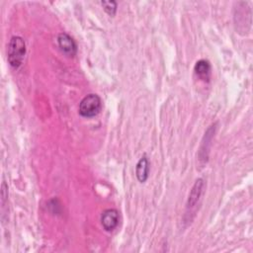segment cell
<instances>
[{"label":"cell","mask_w":253,"mask_h":253,"mask_svg":"<svg viewBox=\"0 0 253 253\" xmlns=\"http://www.w3.org/2000/svg\"><path fill=\"white\" fill-rule=\"evenodd\" d=\"M101 5L108 15L115 16V14L117 12V2L116 1H101Z\"/></svg>","instance_id":"cell-9"},{"label":"cell","mask_w":253,"mask_h":253,"mask_svg":"<svg viewBox=\"0 0 253 253\" xmlns=\"http://www.w3.org/2000/svg\"><path fill=\"white\" fill-rule=\"evenodd\" d=\"M101 224L106 231H113L119 224V211L116 209L105 210L101 214Z\"/></svg>","instance_id":"cell-5"},{"label":"cell","mask_w":253,"mask_h":253,"mask_svg":"<svg viewBox=\"0 0 253 253\" xmlns=\"http://www.w3.org/2000/svg\"><path fill=\"white\" fill-rule=\"evenodd\" d=\"M149 174V161L144 154L136 163L135 176L140 183H144L148 179Z\"/></svg>","instance_id":"cell-8"},{"label":"cell","mask_w":253,"mask_h":253,"mask_svg":"<svg viewBox=\"0 0 253 253\" xmlns=\"http://www.w3.org/2000/svg\"><path fill=\"white\" fill-rule=\"evenodd\" d=\"M25 54H26V43L23 38L19 36L12 37L7 48V58H8L9 64L13 68H18L22 64Z\"/></svg>","instance_id":"cell-1"},{"label":"cell","mask_w":253,"mask_h":253,"mask_svg":"<svg viewBox=\"0 0 253 253\" xmlns=\"http://www.w3.org/2000/svg\"><path fill=\"white\" fill-rule=\"evenodd\" d=\"M57 43L60 50L67 56H74L77 52V44L74 40L66 33H60L57 36Z\"/></svg>","instance_id":"cell-4"},{"label":"cell","mask_w":253,"mask_h":253,"mask_svg":"<svg viewBox=\"0 0 253 253\" xmlns=\"http://www.w3.org/2000/svg\"><path fill=\"white\" fill-rule=\"evenodd\" d=\"M211 69V63L209 62V60H206V59L198 60L194 66L195 74L205 82H209L210 80Z\"/></svg>","instance_id":"cell-7"},{"label":"cell","mask_w":253,"mask_h":253,"mask_svg":"<svg viewBox=\"0 0 253 253\" xmlns=\"http://www.w3.org/2000/svg\"><path fill=\"white\" fill-rule=\"evenodd\" d=\"M101 109L102 101L97 94H88L79 103V114L84 118L97 116Z\"/></svg>","instance_id":"cell-2"},{"label":"cell","mask_w":253,"mask_h":253,"mask_svg":"<svg viewBox=\"0 0 253 253\" xmlns=\"http://www.w3.org/2000/svg\"><path fill=\"white\" fill-rule=\"evenodd\" d=\"M204 187H205L204 180L202 178L197 179L189 194V198L186 205V215H191L193 212L196 211V208L203 195Z\"/></svg>","instance_id":"cell-3"},{"label":"cell","mask_w":253,"mask_h":253,"mask_svg":"<svg viewBox=\"0 0 253 253\" xmlns=\"http://www.w3.org/2000/svg\"><path fill=\"white\" fill-rule=\"evenodd\" d=\"M215 126H216V124L211 125L205 132V135H204V138H203V141L201 144V148L199 151V160L203 161V163H207L208 156H209V149H210L211 141L214 134Z\"/></svg>","instance_id":"cell-6"}]
</instances>
